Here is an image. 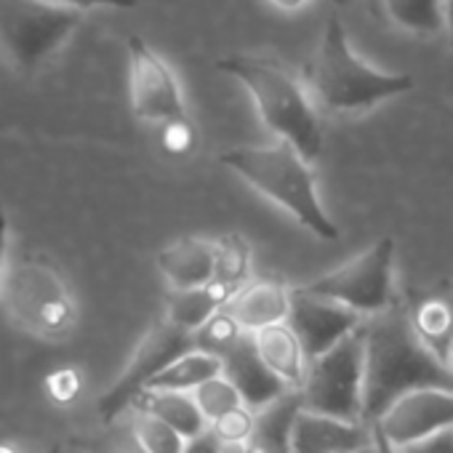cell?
Instances as JSON below:
<instances>
[{
  "mask_svg": "<svg viewBox=\"0 0 453 453\" xmlns=\"http://www.w3.org/2000/svg\"><path fill=\"white\" fill-rule=\"evenodd\" d=\"M424 387L453 389V373L416 334L408 310H389L365 318V397L363 421L373 424L405 392Z\"/></svg>",
  "mask_w": 453,
  "mask_h": 453,
  "instance_id": "6da1fadb",
  "label": "cell"
},
{
  "mask_svg": "<svg viewBox=\"0 0 453 453\" xmlns=\"http://www.w3.org/2000/svg\"><path fill=\"white\" fill-rule=\"evenodd\" d=\"M216 67L246 86L267 131L288 142L307 163L320 157L323 126L315 110L318 104L312 102L307 86H302L283 62L273 57L235 54L219 59Z\"/></svg>",
  "mask_w": 453,
  "mask_h": 453,
  "instance_id": "7a4b0ae2",
  "label": "cell"
},
{
  "mask_svg": "<svg viewBox=\"0 0 453 453\" xmlns=\"http://www.w3.org/2000/svg\"><path fill=\"white\" fill-rule=\"evenodd\" d=\"M411 88V75L381 73L365 65L352 51L339 14H331L320 46L307 65V91L320 110L331 115L365 112L381 102L408 94Z\"/></svg>",
  "mask_w": 453,
  "mask_h": 453,
  "instance_id": "3957f363",
  "label": "cell"
},
{
  "mask_svg": "<svg viewBox=\"0 0 453 453\" xmlns=\"http://www.w3.org/2000/svg\"><path fill=\"white\" fill-rule=\"evenodd\" d=\"M221 165L238 173L259 195L280 205L320 241H339V226L328 219L310 163L283 139L267 147H233L221 152Z\"/></svg>",
  "mask_w": 453,
  "mask_h": 453,
  "instance_id": "277c9868",
  "label": "cell"
},
{
  "mask_svg": "<svg viewBox=\"0 0 453 453\" xmlns=\"http://www.w3.org/2000/svg\"><path fill=\"white\" fill-rule=\"evenodd\" d=\"M0 302L19 328L46 342L67 339L78 323L70 283L46 257H22L6 267Z\"/></svg>",
  "mask_w": 453,
  "mask_h": 453,
  "instance_id": "5b68a950",
  "label": "cell"
},
{
  "mask_svg": "<svg viewBox=\"0 0 453 453\" xmlns=\"http://www.w3.org/2000/svg\"><path fill=\"white\" fill-rule=\"evenodd\" d=\"M81 22L83 12L59 0H0V59L33 75L73 38Z\"/></svg>",
  "mask_w": 453,
  "mask_h": 453,
  "instance_id": "8992f818",
  "label": "cell"
},
{
  "mask_svg": "<svg viewBox=\"0 0 453 453\" xmlns=\"http://www.w3.org/2000/svg\"><path fill=\"white\" fill-rule=\"evenodd\" d=\"M299 395L302 408L307 411L344 421H363L365 323L347 339H342L336 347L310 360Z\"/></svg>",
  "mask_w": 453,
  "mask_h": 453,
  "instance_id": "52a82bcc",
  "label": "cell"
},
{
  "mask_svg": "<svg viewBox=\"0 0 453 453\" xmlns=\"http://www.w3.org/2000/svg\"><path fill=\"white\" fill-rule=\"evenodd\" d=\"M392 265H395V241L379 238L368 251L357 254L347 265L296 286L307 294L326 296L334 302H342L352 307L355 312L371 318L384 310H389L395 302V280H392Z\"/></svg>",
  "mask_w": 453,
  "mask_h": 453,
  "instance_id": "ba28073f",
  "label": "cell"
},
{
  "mask_svg": "<svg viewBox=\"0 0 453 453\" xmlns=\"http://www.w3.org/2000/svg\"><path fill=\"white\" fill-rule=\"evenodd\" d=\"M195 349L192 344V334L179 328L176 323H171L165 315L142 336V342L136 344L131 360L126 363V368L120 371V376L110 384V389L99 397L96 403V413L102 418V424H112L123 411H128L134 405V400L150 387V381L168 365L173 363L179 355Z\"/></svg>",
  "mask_w": 453,
  "mask_h": 453,
  "instance_id": "9c48e42d",
  "label": "cell"
},
{
  "mask_svg": "<svg viewBox=\"0 0 453 453\" xmlns=\"http://www.w3.org/2000/svg\"><path fill=\"white\" fill-rule=\"evenodd\" d=\"M128 81H131V107L139 120L171 123L187 118L184 96L173 70L139 35L128 38Z\"/></svg>",
  "mask_w": 453,
  "mask_h": 453,
  "instance_id": "30bf717a",
  "label": "cell"
},
{
  "mask_svg": "<svg viewBox=\"0 0 453 453\" xmlns=\"http://www.w3.org/2000/svg\"><path fill=\"white\" fill-rule=\"evenodd\" d=\"M373 426H379L397 450H405L453 426V389L424 387L405 392L379 416V421H373Z\"/></svg>",
  "mask_w": 453,
  "mask_h": 453,
  "instance_id": "8fae6325",
  "label": "cell"
},
{
  "mask_svg": "<svg viewBox=\"0 0 453 453\" xmlns=\"http://www.w3.org/2000/svg\"><path fill=\"white\" fill-rule=\"evenodd\" d=\"M288 323L296 331L307 360H315L318 355L328 352L342 339H347L352 331H357L365 323V315L355 312L342 302L315 296L302 288H291Z\"/></svg>",
  "mask_w": 453,
  "mask_h": 453,
  "instance_id": "7c38bea8",
  "label": "cell"
},
{
  "mask_svg": "<svg viewBox=\"0 0 453 453\" xmlns=\"http://www.w3.org/2000/svg\"><path fill=\"white\" fill-rule=\"evenodd\" d=\"M221 373L238 387L243 403L254 411H262L291 392V387L259 355L251 331H246L238 344L221 357Z\"/></svg>",
  "mask_w": 453,
  "mask_h": 453,
  "instance_id": "4fadbf2b",
  "label": "cell"
},
{
  "mask_svg": "<svg viewBox=\"0 0 453 453\" xmlns=\"http://www.w3.org/2000/svg\"><path fill=\"white\" fill-rule=\"evenodd\" d=\"M291 442L294 453H355L373 442V429L365 421H344L299 408Z\"/></svg>",
  "mask_w": 453,
  "mask_h": 453,
  "instance_id": "5bb4252c",
  "label": "cell"
},
{
  "mask_svg": "<svg viewBox=\"0 0 453 453\" xmlns=\"http://www.w3.org/2000/svg\"><path fill=\"white\" fill-rule=\"evenodd\" d=\"M235 315V320L243 326V331H259L273 323L288 320L291 312V288H286L283 280L275 278H259L249 280L226 304Z\"/></svg>",
  "mask_w": 453,
  "mask_h": 453,
  "instance_id": "9a60e30c",
  "label": "cell"
},
{
  "mask_svg": "<svg viewBox=\"0 0 453 453\" xmlns=\"http://www.w3.org/2000/svg\"><path fill=\"white\" fill-rule=\"evenodd\" d=\"M157 270L171 288H200L213 280L216 243L205 238H179L157 254Z\"/></svg>",
  "mask_w": 453,
  "mask_h": 453,
  "instance_id": "2e32d148",
  "label": "cell"
},
{
  "mask_svg": "<svg viewBox=\"0 0 453 453\" xmlns=\"http://www.w3.org/2000/svg\"><path fill=\"white\" fill-rule=\"evenodd\" d=\"M254 342H257V349L265 357V363L291 389H302L310 360H307L304 347H302L296 331L291 328V323L283 320V323H273L267 328H259V331H254Z\"/></svg>",
  "mask_w": 453,
  "mask_h": 453,
  "instance_id": "e0dca14e",
  "label": "cell"
},
{
  "mask_svg": "<svg viewBox=\"0 0 453 453\" xmlns=\"http://www.w3.org/2000/svg\"><path fill=\"white\" fill-rule=\"evenodd\" d=\"M134 411L152 413L179 429L187 440H195L208 432V418L203 416L200 405L195 403L192 392H176V389H144L134 405Z\"/></svg>",
  "mask_w": 453,
  "mask_h": 453,
  "instance_id": "ac0fdd59",
  "label": "cell"
},
{
  "mask_svg": "<svg viewBox=\"0 0 453 453\" xmlns=\"http://www.w3.org/2000/svg\"><path fill=\"white\" fill-rule=\"evenodd\" d=\"M302 408L299 389L286 392L273 405L257 411V429L246 442V453H294L291 429Z\"/></svg>",
  "mask_w": 453,
  "mask_h": 453,
  "instance_id": "d6986e66",
  "label": "cell"
},
{
  "mask_svg": "<svg viewBox=\"0 0 453 453\" xmlns=\"http://www.w3.org/2000/svg\"><path fill=\"white\" fill-rule=\"evenodd\" d=\"M235 296V291L230 286H224L219 280H211L200 288H184V291H171L168 302H165V318L171 323H176L179 328L195 334L213 312H219L221 307L230 304V299Z\"/></svg>",
  "mask_w": 453,
  "mask_h": 453,
  "instance_id": "ffe728a7",
  "label": "cell"
},
{
  "mask_svg": "<svg viewBox=\"0 0 453 453\" xmlns=\"http://www.w3.org/2000/svg\"><path fill=\"white\" fill-rule=\"evenodd\" d=\"M408 315L424 344L448 363V352L453 344V302L442 296H426L416 302Z\"/></svg>",
  "mask_w": 453,
  "mask_h": 453,
  "instance_id": "44dd1931",
  "label": "cell"
},
{
  "mask_svg": "<svg viewBox=\"0 0 453 453\" xmlns=\"http://www.w3.org/2000/svg\"><path fill=\"white\" fill-rule=\"evenodd\" d=\"M221 373V360L200 352V349H189L184 355H179L173 363H168L152 381L147 389H176V392H192L195 387H200L205 379Z\"/></svg>",
  "mask_w": 453,
  "mask_h": 453,
  "instance_id": "7402d4cb",
  "label": "cell"
},
{
  "mask_svg": "<svg viewBox=\"0 0 453 453\" xmlns=\"http://www.w3.org/2000/svg\"><path fill=\"white\" fill-rule=\"evenodd\" d=\"M384 17L405 33L437 35L445 27L442 0H381Z\"/></svg>",
  "mask_w": 453,
  "mask_h": 453,
  "instance_id": "603a6c76",
  "label": "cell"
},
{
  "mask_svg": "<svg viewBox=\"0 0 453 453\" xmlns=\"http://www.w3.org/2000/svg\"><path fill=\"white\" fill-rule=\"evenodd\" d=\"M213 280L230 286L235 294L251 280V246L243 235L230 233L216 241V273Z\"/></svg>",
  "mask_w": 453,
  "mask_h": 453,
  "instance_id": "cb8c5ba5",
  "label": "cell"
},
{
  "mask_svg": "<svg viewBox=\"0 0 453 453\" xmlns=\"http://www.w3.org/2000/svg\"><path fill=\"white\" fill-rule=\"evenodd\" d=\"M246 331H243V326L235 320V315L226 310V307H221L219 312H213L195 334H192V344H195V349H200V352H208V355H213V357H224L226 352H230L235 344H238V339L243 336Z\"/></svg>",
  "mask_w": 453,
  "mask_h": 453,
  "instance_id": "d4e9b609",
  "label": "cell"
},
{
  "mask_svg": "<svg viewBox=\"0 0 453 453\" xmlns=\"http://www.w3.org/2000/svg\"><path fill=\"white\" fill-rule=\"evenodd\" d=\"M131 434L147 453H184L189 445V440L179 429L144 411H136L131 421Z\"/></svg>",
  "mask_w": 453,
  "mask_h": 453,
  "instance_id": "484cf974",
  "label": "cell"
},
{
  "mask_svg": "<svg viewBox=\"0 0 453 453\" xmlns=\"http://www.w3.org/2000/svg\"><path fill=\"white\" fill-rule=\"evenodd\" d=\"M192 397L200 405V411L208 418V424L216 421L224 413H230V411L246 405L243 403V395L238 392V387L230 379H226L224 373H216V376L205 379L200 387L192 389Z\"/></svg>",
  "mask_w": 453,
  "mask_h": 453,
  "instance_id": "4316f807",
  "label": "cell"
},
{
  "mask_svg": "<svg viewBox=\"0 0 453 453\" xmlns=\"http://www.w3.org/2000/svg\"><path fill=\"white\" fill-rule=\"evenodd\" d=\"M208 429L219 442H249V437L257 429V411L249 405H241L230 413L219 416L216 421H211Z\"/></svg>",
  "mask_w": 453,
  "mask_h": 453,
  "instance_id": "83f0119b",
  "label": "cell"
},
{
  "mask_svg": "<svg viewBox=\"0 0 453 453\" xmlns=\"http://www.w3.org/2000/svg\"><path fill=\"white\" fill-rule=\"evenodd\" d=\"M83 389V376L78 368H59L54 373L46 376V395L51 397V403L57 405H70L78 400Z\"/></svg>",
  "mask_w": 453,
  "mask_h": 453,
  "instance_id": "f1b7e54d",
  "label": "cell"
},
{
  "mask_svg": "<svg viewBox=\"0 0 453 453\" xmlns=\"http://www.w3.org/2000/svg\"><path fill=\"white\" fill-rule=\"evenodd\" d=\"M165 126V150L168 152H176V155H184L192 150L195 144V134H192V126L187 118H179V120H171V123H163Z\"/></svg>",
  "mask_w": 453,
  "mask_h": 453,
  "instance_id": "f546056e",
  "label": "cell"
},
{
  "mask_svg": "<svg viewBox=\"0 0 453 453\" xmlns=\"http://www.w3.org/2000/svg\"><path fill=\"white\" fill-rule=\"evenodd\" d=\"M400 453H453V426L442 429V432H437V434H432V437H426V440H421V442H416Z\"/></svg>",
  "mask_w": 453,
  "mask_h": 453,
  "instance_id": "4dcf8cb0",
  "label": "cell"
},
{
  "mask_svg": "<svg viewBox=\"0 0 453 453\" xmlns=\"http://www.w3.org/2000/svg\"><path fill=\"white\" fill-rule=\"evenodd\" d=\"M65 6H73V9H91V6H110V9H136L139 0H59Z\"/></svg>",
  "mask_w": 453,
  "mask_h": 453,
  "instance_id": "1f68e13d",
  "label": "cell"
},
{
  "mask_svg": "<svg viewBox=\"0 0 453 453\" xmlns=\"http://www.w3.org/2000/svg\"><path fill=\"white\" fill-rule=\"evenodd\" d=\"M184 453H219V440H216V437L211 434V429H208L205 434L189 440V445H187Z\"/></svg>",
  "mask_w": 453,
  "mask_h": 453,
  "instance_id": "d6a6232c",
  "label": "cell"
},
{
  "mask_svg": "<svg viewBox=\"0 0 453 453\" xmlns=\"http://www.w3.org/2000/svg\"><path fill=\"white\" fill-rule=\"evenodd\" d=\"M6 249H9V219L4 205H0V283H4L6 275Z\"/></svg>",
  "mask_w": 453,
  "mask_h": 453,
  "instance_id": "836d02e7",
  "label": "cell"
},
{
  "mask_svg": "<svg viewBox=\"0 0 453 453\" xmlns=\"http://www.w3.org/2000/svg\"><path fill=\"white\" fill-rule=\"evenodd\" d=\"M104 453H147L139 442H136V437L131 434L128 440H120V442H115L112 448H107Z\"/></svg>",
  "mask_w": 453,
  "mask_h": 453,
  "instance_id": "e575fe53",
  "label": "cell"
},
{
  "mask_svg": "<svg viewBox=\"0 0 453 453\" xmlns=\"http://www.w3.org/2000/svg\"><path fill=\"white\" fill-rule=\"evenodd\" d=\"M371 429H373V442H376L379 453H400V450H397V448H395V445L387 440V434H384L379 426H373V424H371Z\"/></svg>",
  "mask_w": 453,
  "mask_h": 453,
  "instance_id": "d590c367",
  "label": "cell"
},
{
  "mask_svg": "<svg viewBox=\"0 0 453 453\" xmlns=\"http://www.w3.org/2000/svg\"><path fill=\"white\" fill-rule=\"evenodd\" d=\"M270 4L280 12H299L310 4V0H270Z\"/></svg>",
  "mask_w": 453,
  "mask_h": 453,
  "instance_id": "8d00e7d4",
  "label": "cell"
},
{
  "mask_svg": "<svg viewBox=\"0 0 453 453\" xmlns=\"http://www.w3.org/2000/svg\"><path fill=\"white\" fill-rule=\"evenodd\" d=\"M442 6H445V30H448L450 46H453V0H442Z\"/></svg>",
  "mask_w": 453,
  "mask_h": 453,
  "instance_id": "74e56055",
  "label": "cell"
},
{
  "mask_svg": "<svg viewBox=\"0 0 453 453\" xmlns=\"http://www.w3.org/2000/svg\"><path fill=\"white\" fill-rule=\"evenodd\" d=\"M219 453H246V442H219Z\"/></svg>",
  "mask_w": 453,
  "mask_h": 453,
  "instance_id": "f35d334b",
  "label": "cell"
},
{
  "mask_svg": "<svg viewBox=\"0 0 453 453\" xmlns=\"http://www.w3.org/2000/svg\"><path fill=\"white\" fill-rule=\"evenodd\" d=\"M0 453H19V448L14 442H0Z\"/></svg>",
  "mask_w": 453,
  "mask_h": 453,
  "instance_id": "ab89813d",
  "label": "cell"
},
{
  "mask_svg": "<svg viewBox=\"0 0 453 453\" xmlns=\"http://www.w3.org/2000/svg\"><path fill=\"white\" fill-rule=\"evenodd\" d=\"M355 453H379V448H376V442H368L365 448H360V450H355Z\"/></svg>",
  "mask_w": 453,
  "mask_h": 453,
  "instance_id": "60d3db41",
  "label": "cell"
},
{
  "mask_svg": "<svg viewBox=\"0 0 453 453\" xmlns=\"http://www.w3.org/2000/svg\"><path fill=\"white\" fill-rule=\"evenodd\" d=\"M448 368H450V373H453V344H450V352H448Z\"/></svg>",
  "mask_w": 453,
  "mask_h": 453,
  "instance_id": "b9f144b4",
  "label": "cell"
},
{
  "mask_svg": "<svg viewBox=\"0 0 453 453\" xmlns=\"http://www.w3.org/2000/svg\"><path fill=\"white\" fill-rule=\"evenodd\" d=\"M46 453H62V448H59V445H54V448H49Z\"/></svg>",
  "mask_w": 453,
  "mask_h": 453,
  "instance_id": "7bdbcfd3",
  "label": "cell"
},
{
  "mask_svg": "<svg viewBox=\"0 0 453 453\" xmlns=\"http://www.w3.org/2000/svg\"><path fill=\"white\" fill-rule=\"evenodd\" d=\"M334 4H336V6H347V4H349V0H334Z\"/></svg>",
  "mask_w": 453,
  "mask_h": 453,
  "instance_id": "ee69618b",
  "label": "cell"
}]
</instances>
